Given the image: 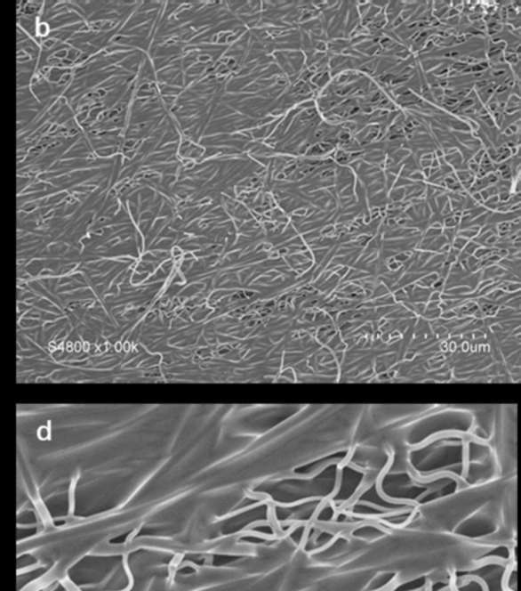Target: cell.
Wrapping results in <instances>:
<instances>
[{"label": "cell", "instance_id": "1", "mask_svg": "<svg viewBox=\"0 0 521 591\" xmlns=\"http://www.w3.org/2000/svg\"><path fill=\"white\" fill-rule=\"evenodd\" d=\"M487 85V83H485V81H481V83H479L480 87H484V85Z\"/></svg>", "mask_w": 521, "mask_h": 591}]
</instances>
